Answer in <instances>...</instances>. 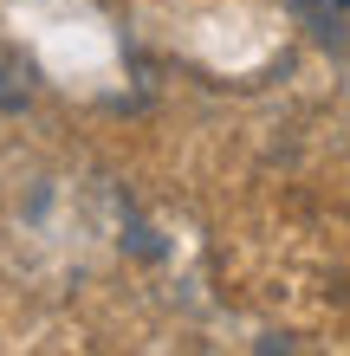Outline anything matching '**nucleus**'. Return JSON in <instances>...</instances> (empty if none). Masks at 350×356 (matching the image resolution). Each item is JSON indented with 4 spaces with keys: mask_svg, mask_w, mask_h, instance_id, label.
Returning <instances> with one entry per match:
<instances>
[{
    "mask_svg": "<svg viewBox=\"0 0 350 356\" xmlns=\"http://www.w3.org/2000/svg\"><path fill=\"white\" fill-rule=\"evenodd\" d=\"M292 7H299L305 33H312L318 46L350 52V0H292Z\"/></svg>",
    "mask_w": 350,
    "mask_h": 356,
    "instance_id": "obj_1",
    "label": "nucleus"
}]
</instances>
